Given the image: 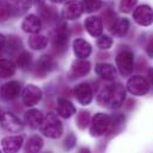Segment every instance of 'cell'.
I'll return each instance as SVG.
<instances>
[{
    "label": "cell",
    "mask_w": 153,
    "mask_h": 153,
    "mask_svg": "<svg viewBox=\"0 0 153 153\" xmlns=\"http://www.w3.org/2000/svg\"><path fill=\"white\" fill-rule=\"evenodd\" d=\"M126 97V90L122 84L114 83L106 85L97 95V102L101 106H106L111 109H117L123 105Z\"/></svg>",
    "instance_id": "cell-1"
},
{
    "label": "cell",
    "mask_w": 153,
    "mask_h": 153,
    "mask_svg": "<svg viewBox=\"0 0 153 153\" xmlns=\"http://www.w3.org/2000/svg\"><path fill=\"white\" fill-rule=\"evenodd\" d=\"M40 129L42 133L50 139H57L63 134V125L58 116L53 113H49L44 117Z\"/></svg>",
    "instance_id": "cell-2"
},
{
    "label": "cell",
    "mask_w": 153,
    "mask_h": 153,
    "mask_svg": "<svg viewBox=\"0 0 153 153\" xmlns=\"http://www.w3.org/2000/svg\"><path fill=\"white\" fill-rule=\"evenodd\" d=\"M69 40V27L65 23L58 24V26L55 29V31L51 35V42H52V48L57 53H63L67 50Z\"/></svg>",
    "instance_id": "cell-3"
},
{
    "label": "cell",
    "mask_w": 153,
    "mask_h": 153,
    "mask_svg": "<svg viewBox=\"0 0 153 153\" xmlns=\"http://www.w3.org/2000/svg\"><path fill=\"white\" fill-rule=\"evenodd\" d=\"M115 63H116V67H117V69H119V71L122 76L131 75L132 71H133V67H134V55H133V52L128 49L119 52L116 58H115Z\"/></svg>",
    "instance_id": "cell-4"
},
{
    "label": "cell",
    "mask_w": 153,
    "mask_h": 153,
    "mask_svg": "<svg viewBox=\"0 0 153 153\" xmlns=\"http://www.w3.org/2000/svg\"><path fill=\"white\" fill-rule=\"evenodd\" d=\"M112 123V117L105 113H97L90 125V134L93 137H101L108 132Z\"/></svg>",
    "instance_id": "cell-5"
},
{
    "label": "cell",
    "mask_w": 153,
    "mask_h": 153,
    "mask_svg": "<svg viewBox=\"0 0 153 153\" xmlns=\"http://www.w3.org/2000/svg\"><path fill=\"white\" fill-rule=\"evenodd\" d=\"M150 83L145 77L140 75L132 76L127 81V90L135 96H144L150 90Z\"/></svg>",
    "instance_id": "cell-6"
},
{
    "label": "cell",
    "mask_w": 153,
    "mask_h": 153,
    "mask_svg": "<svg viewBox=\"0 0 153 153\" xmlns=\"http://www.w3.org/2000/svg\"><path fill=\"white\" fill-rule=\"evenodd\" d=\"M133 19L141 26H150L153 23V10L149 5H140L133 12Z\"/></svg>",
    "instance_id": "cell-7"
},
{
    "label": "cell",
    "mask_w": 153,
    "mask_h": 153,
    "mask_svg": "<svg viewBox=\"0 0 153 153\" xmlns=\"http://www.w3.org/2000/svg\"><path fill=\"white\" fill-rule=\"evenodd\" d=\"M43 93L40 90V88H38L35 84H27L22 93V99L25 106L27 107H32L35 105H37L39 101L42 100Z\"/></svg>",
    "instance_id": "cell-8"
},
{
    "label": "cell",
    "mask_w": 153,
    "mask_h": 153,
    "mask_svg": "<svg viewBox=\"0 0 153 153\" xmlns=\"http://www.w3.org/2000/svg\"><path fill=\"white\" fill-rule=\"evenodd\" d=\"M56 67H57V64L52 57H50L48 55H43L35 67V74L38 77H45L49 73L53 71L56 69Z\"/></svg>",
    "instance_id": "cell-9"
},
{
    "label": "cell",
    "mask_w": 153,
    "mask_h": 153,
    "mask_svg": "<svg viewBox=\"0 0 153 153\" xmlns=\"http://www.w3.org/2000/svg\"><path fill=\"white\" fill-rule=\"evenodd\" d=\"M83 12H84L83 4L78 0H70L63 7V17L64 19H68V20L78 19Z\"/></svg>",
    "instance_id": "cell-10"
},
{
    "label": "cell",
    "mask_w": 153,
    "mask_h": 153,
    "mask_svg": "<svg viewBox=\"0 0 153 153\" xmlns=\"http://www.w3.org/2000/svg\"><path fill=\"white\" fill-rule=\"evenodd\" d=\"M24 139L22 135H8L2 138L1 149L5 153H18L22 149Z\"/></svg>",
    "instance_id": "cell-11"
},
{
    "label": "cell",
    "mask_w": 153,
    "mask_h": 153,
    "mask_svg": "<svg viewBox=\"0 0 153 153\" xmlns=\"http://www.w3.org/2000/svg\"><path fill=\"white\" fill-rule=\"evenodd\" d=\"M0 122H1V126L11 133H18L23 129V123L12 113H5V114L1 115Z\"/></svg>",
    "instance_id": "cell-12"
},
{
    "label": "cell",
    "mask_w": 153,
    "mask_h": 153,
    "mask_svg": "<svg viewBox=\"0 0 153 153\" xmlns=\"http://www.w3.org/2000/svg\"><path fill=\"white\" fill-rule=\"evenodd\" d=\"M76 100L82 106H88L93 100V89L88 83H79L74 90Z\"/></svg>",
    "instance_id": "cell-13"
},
{
    "label": "cell",
    "mask_w": 153,
    "mask_h": 153,
    "mask_svg": "<svg viewBox=\"0 0 153 153\" xmlns=\"http://www.w3.org/2000/svg\"><path fill=\"white\" fill-rule=\"evenodd\" d=\"M0 94L2 99L8 101L17 99L20 94V83L17 81H11L5 83L0 89Z\"/></svg>",
    "instance_id": "cell-14"
},
{
    "label": "cell",
    "mask_w": 153,
    "mask_h": 153,
    "mask_svg": "<svg viewBox=\"0 0 153 153\" xmlns=\"http://www.w3.org/2000/svg\"><path fill=\"white\" fill-rule=\"evenodd\" d=\"M22 29L26 33H38L42 29V22L39 17H37L36 14H29L27 17H25V19L22 23Z\"/></svg>",
    "instance_id": "cell-15"
},
{
    "label": "cell",
    "mask_w": 153,
    "mask_h": 153,
    "mask_svg": "<svg viewBox=\"0 0 153 153\" xmlns=\"http://www.w3.org/2000/svg\"><path fill=\"white\" fill-rule=\"evenodd\" d=\"M84 26H85V30L88 31V33L91 37H100L102 35L103 24H102L101 18H99V17L93 16V17L87 18L85 22H84Z\"/></svg>",
    "instance_id": "cell-16"
},
{
    "label": "cell",
    "mask_w": 153,
    "mask_h": 153,
    "mask_svg": "<svg viewBox=\"0 0 153 153\" xmlns=\"http://www.w3.org/2000/svg\"><path fill=\"white\" fill-rule=\"evenodd\" d=\"M75 113H76V108L69 100L63 99V97L58 99V101H57V114L61 117L69 119Z\"/></svg>",
    "instance_id": "cell-17"
},
{
    "label": "cell",
    "mask_w": 153,
    "mask_h": 153,
    "mask_svg": "<svg viewBox=\"0 0 153 153\" xmlns=\"http://www.w3.org/2000/svg\"><path fill=\"white\" fill-rule=\"evenodd\" d=\"M73 46H74V52L76 57H78L79 59H85L91 53V45L84 39H75Z\"/></svg>",
    "instance_id": "cell-18"
},
{
    "label": "cell",
    "mask_w": 153,
    "mask_h": 153,
    "mask_svg": "<svg viewBox=\"0 0 153 153\" xmlns=\"http://www.w3.org/2000/svg\"><path fill=\"white\" fill-rule=\"evenodd\" d=\"M90 71V63L85 59H77L73 63L71 70H70V76L74 78L85 76Z\"/></svg>",
    "instance_id": "cell-19"
},
{
    "label": "cell",
    "mask_w": 153,
    "mask_h": 153,
    "mask_svg": "<svg viewBox=\"0 0 153 153\" xmlns=\"http://www.w3.org/2000/svg\"><path fill=\"white\" fill-rule=\"evenodd\" d=\"M95 73L103 79L112 81L115 77V68L109 63H97L95 65Z\"/></svg>",
    "instance_id": "cell-20"
},
{
    "label": "cell",
    "mask_w": 153,
    "mask_h": 153,
    "mask_svg": "<svg viewBox=\"0 0 153 153\" xmlns=\"http://www.w3.org/2000/svg\"><path fill=\"white\" fill-rule=\"evenodd\" d=\"M43 120H44V115L38 109H31V111L25 113V122L31 128H38V127H40Z\"/></svg>",
    "instance_id": "cell-21"
},
{
    "label": "cell",
    "mask_w": 153,
    "mask_h": 153,
    "mask_svg": "<svg viewBox=\"0 0 153 153\" xmlns=\"http://www.w3.org/2000/svg\"><path fill=\"white\" fill-rule=\"evenodd\" d=\"M44 145L43 139L39 135H32L27 139L25 146H24V153H38Z\"/></svg>",
    "instance_id": "cell-22"
},
{
    "label": "cell",
    "mask_w": 153,
    "mask_h": 153,
    "mask_svg": "<svg viewBox=\"0 0 153 153\" xmlns=\"http://www.w3.org/2000/svg\"><path fill=\"white\" fill-rule=\"evenodd\" d=\"M112 33L116 37H123L127 35L129 30V20L123 18V19H117L112 26Z\"/></svg>",
    "instance_id": "cell-23"
},
{
    "label": "cell",
    "mask_w": 153,
    "mask_h": 153,
    "mask_svg": "<svg viewBox=\"0 0 153 153\" xmlns=\"http://www.w3.org/2000/svg\"><path fill=\"white\" fill-rule=\"evenodd\" d=\"M16 73V64L10 59H0V78H8Z\"/></svg>",
    "instance_id": "cell-24"
},
{
    "label": "cell",
    "mask_w": 153,
    "mask_h": 153,
    "mask_svg": "<svg viewBox=\"0 0 153 153\" xmlns=\"http://www.w3.org/2000/svg\"><path fill=\"white\" fill-rule=\"evenodd\" d=\"M29 45L33 50H43L48 45V38L42 35H32L29 39Z\"/></svg>",
    "instance_id": "cell-25"
},
{
    "label": "cell",
    "mask_w": 153,
    "mask_h": 153,
    "mask_svg": "<svg viewBox=\"0 0 153 153\" xmlns=\"http://www.w3.org/2000/svg\"><path fill=\"white\" fill-rule=\"evenodd\" d=\"M17 65L22 69V70H30L32 67V56L31 53L23 51L22 53H19V56L17 57Z\"/></svg>",
    "instance_id": "cell-26"
},
{
    "label": "cell",
    "mask_w": 153,
    "mask_h": 153,
    "mask_svg": "<svg viewBox=\"0 0 153 153\" xmlns=\"http://www.w3.org/2000/svg\"><path fill=\"white\" fill-rule=\"evenodd\" d=\"M30 6H31V0H19V1H16V4L13 6H11L12 13L14 16H22L23 13H25L29 10Z\"/></svg>",
    "instance_id": "cell-27"
},
{
    "label": "cell",
    "mask_w": 153,
    "mask_h": 153,
    "mask_svg": "<svg viewBox=\"0 0 153 153\" xmlns=\"http://www.w3.org/2000/svg\"><path fill=\"white\" fill-rule=\"evenodd\" d=\"M39 12H40V17L43 19H46V20H53L58 17L56 10L51 6H48V5H42L39 6Z\"/></svg>",
    "instance_id": "cell-28"
},
{
    "label": "cell",
    "mask_w": 153,
    "mask_h": 153,
    "mask_svg": "<svg viewBox=\"0 0 153 153\" xmlns=\"http://www.w3.org/2000/svg\"><path fill=\"white\" fill-rule=\"evenodd\" d=\"M11 14H12L11 5L6 0H0V23L8 20Z\"/></svg>",
    "instance_id": "cell-29"
},
{
    "label": "cell",
    "mask_w": 153,
    "mask_h": 153,
    "mask_svg": "<svg viewBox=\"0 0 153 153\" xmlns=\"http://www.w3.org/2000/svg\"><path fill=\"white\" fill-rule=\"evenodd\" d=\"M76 123L79 129H84L90 123V114H89V112H84V111L79 112L77 114Z\"/></svg>",
    "instance_id": "cell-30"
},
{
    "label": "cell",
    "mask_w": 153,
    "mask_h": 153,
    "mask_svg": "<svg viewBox=\"0 0 153 153\" xmlns=\"http://www.w3.org/2000/svg\"><path fill=\"white\" fill-rule=\"evenodd\" d=\"M83 7H84V11L91 13V12H95V11H99L102 6V1L101 0H83Z\"/></svg>",
    "instance_id": "cell-31"
},
{
    "label": "cell",
    "mask_w": 153,
    "mask_h": 153,
    "mask_svg": "<svg viewBox=\"0 0 153 153\" xmlns=\"http://www.w3.org/2000/svg\"><path fill=\"white\" fill-rule=\"evenodd\" d=\"M138 0H121L120 1V5H119V8L121 12H125V13H129L137 5Z\"/></svg>",
    "instance_id": "cell-32"
},
{
    "label": "cell",
    "mask_w": 153,
    "mask_h": 153,
    "mask_svg": "<svg viewBox=\"0 0 153 153\" xmlns=\"http://www.w3.org/2000/svg\"><path fill=\"white\" fill-rule=\"evenodd\" d=\"M6 43H7V51L10 53H14V52H17L22 48V42H20V39H18L17 37L10 38V40L6 42Z\"/></svg>",
    "instance_id": "cell-33"
},
{
    "label": "cell",
    "mask_w": 153,
    "mask_h": 153,
    "mask_svg": "<svg viewBox=\"0 0 153 153\" xmlns=\"http://www.w3.org/2000/svg\"><path fill=\"white\" fill-rule=\"evenodd\" d=\"M96 44H97V46H99L101 50H107V49H109V48L112 46L113 39L111 38V37H108V36L101 35V36L99 37V39H97Z\"/></svg>",
    "instance_id": "cell-34"
},
{
    "label": "cell",
    "mask_w": 153,
    "mask_h": 153,
    "mask_svg": "<svg viewBox=\"0 0 153 153\" xmlns=\"http://www.w3.org/2000/svg\"><path fill=\"white\" fill-rule=\"evenodd\" d=\"M103 20H105V24L109 27V29H112V26L114 25V23L117 20L116 19V16H115V13L112 11V10H107L105 13H103Z\"/></svg>",
    "instance_id": "cell-35"
},
{
    "label": "cell",
    "mask_w": 153,
    "mask_h": 153,
    "mask_svg": "<svg viewBox=\"0 0 153 153\" xmlns=\"http://www.w3.org/2000/svg\"><path fill=\"white\" fill-rule=\"evenodd\" d=\"M75 145H76V137L73 133L68 134L67 138H65V140H64V147L67 150H71Z\"/></svg>",
    "instance_id": "cell-36"
},
{
    "label": "cell",
    "mask_w": 153,
    "mask_h": 153,
    "mask_svg": "<svg viewBox=\"0 0 153 153\" xmlns=\"http://www.w3.org/2000/svg\"><path fill=\"white\" fill-rule=\"evenodd\" d=\"M146 53L153 58V39H151L146 45Z\"/></svg>",
    "instance_id": "cell-37"
},
{
    "label": "cell",
    "mask_w": 153,
    "mask_h": 153,
    "mask_svg": "<svg viewBox=\"0 0 153 153\" xmlns=\"http://www.w3.org/2000/svg\"><path fill=\"white\" fill-rule=\"evenodd\" d=\"M147 77H149V83L153 85V68L149 69V71H147Z\"/></svg>",
    "instance_id": "cell-38"
},
{
    "label": "cell",
    "mask_w": 153,
    "mask_h": 153,
    "mask_svg": "<svg viewBox=\"0 0 153 153\" xmlns=\"http://www.w3.org/2000/svg\"><path fill=\"white\" fill-rule=\"evenodd\" d=\"M5 44H6V38L4 35H0V51L5 48Z\"/></svg>",
    "instance_id": "cell-39"
},
{
    "label": "cell",
    "mask_w": 153,
    "mask_h": 153,
    "mask_svg": "<svg viewBox=\"0 0 153 153\" xmlns=\"http://www.w3.org/2000/svg\"><path fill=\"white\" fill-rule=\"evenodd\" d=\"M77 153H90V150L87 149V147H82V149L78 150V152Z\"/></svg>",
    "instance_id": "cell-40"
},
{
    "label": "cell",
    "mask_w": 153,
    "mask_h": 153,
    "mask_svg": "<svg viewBox=\"0 0 153 153\" xmlns=\"http://www.w3.org/2000/svg\"><path fill=\"white\" fill-rule=\"evenodd\" d=\"M36 1V4L38 5V6H42V5H44V0H35Z\"/></svg>",
    "instance_id": "cell-41"
},
{
    "label": "cell",
    "mask_w": 153,
    "mask_h": 153,
    "mask_svg": "<svg viewBox=\"0 0 153 153\" xmlns=\"http://www.w3.org/2000/svg\"><path fill=\"white\" fill-rule=\"evenodd\" d=\"M50 1H52V2H55V4H61V2H64L65 0H50Z\"/></svg>",
    "instance_id": "cell-42"
},
{
    "label": "cell",
    "mask_w": 153,
    "mask_h": 153,
    "mask_svg": "<svg viewBox=\"0 0 153 153\" xmlns=\"http://www.w3.org/2000/svg\"><path fill=\"white\" fill-rule=\"evenodd\" d=\"M1 115L2 114H1V109H0V117H1Z\"/></svg>",
    "instance_id": "cell-43"
},
{
    "label": "cell",
    "mask_w": 153,
    "mask_h": 153,
    "mask_svg": "<svg viewBox=\"0 0 153 153\" xmlns=\"http://www.w3.org/2000/svg\"><path fill=\"white\" fill-rule=\"evenodd\" d=\"M12 1H14V2H16V1H19V0H12Z\"/></svg>",
    "instance_id": "cell-44"
},
{
    "label": "cell",
    "mask_w": 153,
    "mask_h": 153,
    "mask_svg": "<svg viewBox=\"0 0 153 153\" xmlns=\"http://www.w3.org/2000/svg\"><path fill=\"white\" fill-rule=\"evenodd\" d=\"M46 153H50V152H46Z\"/></svg>",
    "instance_id": "cell-45"
},
{
    "label": "cell",
    "mask_w": 153,
    "mask_h": 153,
    "mask_svg": "<svg viewBox=\"0 0 153 153\" xmlns=\"http://www.w3.org/2000/svg\"><path fill=\"white\" fill-rule=\"evenodd\" d=\"M0 153H1V152H0Z\"/></svg>",
    "instance_id": "cell-46"
}]
</instances>
